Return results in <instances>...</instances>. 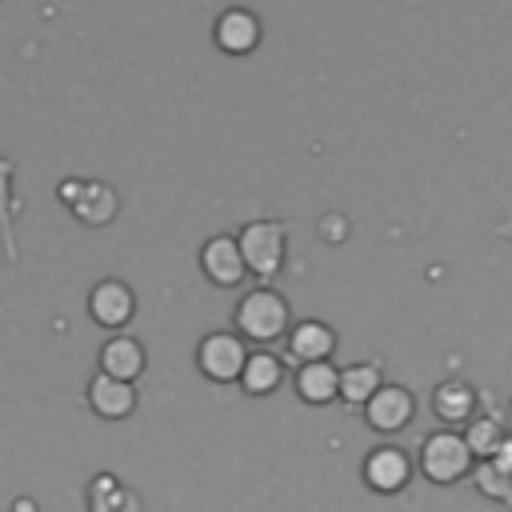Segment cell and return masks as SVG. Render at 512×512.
I'll return each instance as SVG.
<instances>
[{
    "mask_svg": "<svg viewBox=\"0 0 512 512\" xmlns=\"http://www.w3.org/2000/svg\"><path fill=\"white\" fill-rule=\"evenodd\" d=\"M232 320H236V332H240L244 340H252V344H272L276 336L288 332L292 312H288V300H284L276 288H248V292L240 296Z\"/></svg>",
    "mask_w": 512,
    "mask_h": 512,
    "instance_id": "obj_1",
    "label": "cell"
},
{
    "mask_svg": "<svg viewBox=\"0 0 512 512\" xmlns=\"http://www.w3.org/2000/svg\"><path fill=\"white\" fill-rule=\"evenodd\" d=\"M240 256H244V268L260 280H272L280 268H284V256H288V232L276 224V220H252L240 228Z\"/></svg>",
    "mask_w": 512,
    "mask_h": 512,
    "instance_id": "obj_2",
    "label": "cell"
},
{
    "mask_svg": "<svg viewBox=\"0 0 512 512\" xmlns=\"http://www.w3.org/2000/svg\"><path fill=\"white\" fill-rule=\"evenodd\" d=\"M472 468V448L464 440V432H432L424 444H420V472L436 484H456L464 472Z\"/></svg>",
    "mask_w": 512,
    "mask_h": 512,
    "instance_id": "obj_3",
    "label": "cell"
},
{
    "mask_svg": "<svg viewBox=\"0 0 512 512\" xmlns=\"http://www.w3.org/2000/svg\"><path fill=\"white\" fill-rule=\"evenodd\" d=\"M244 360H248V344H244L240 332H208L200 340V348H196L200 372L208 380H216V384H232L240 376Z\"/></svg>",
    "mask_w": 512,
    "mask_h": 512,
    "instance_id": "obj_4",
    "label": "cell"
},
{
    "mask_svg": "<svg viewBox=\"0 0 512 512\" xmlns=\"http://www.w3.org/2000/svg\"><path fill=\"white\" fill-rule=\"evenodd\" d=\"M200 272L208 276V284L216 288H236L248 268H244V256H240V240L232 232H216L204 240L200 248Z\"/></svg>",
    "mask_w": 512,
    "mask_h": 512,
    "instance_id": "obj_5",
    "label": "cell"
},
{
    "mask_svg": "<svg viewBox=\"0 0 512 512\" xmlns=\"http://www.w3.org/2000/svg\"><path fill=\"white\" fill-rule=\"evenodd\" d=\"M260 16L252 8H224L212 24V40L224 56H252L260 48Z\"/></svg>",
    "mask_w": 512,
    "mask_h": 512,
    "instance_id": "obj_6",
    "label": "cell"
},
{
    "mask_svg": "<svg viewBox=\"0 0 512 512\" xmlns=\"http://www.w3.org/2000/svg\"><path fill=\"white\" fill-rule=\"evenodd\" d=\"M412 412H416V400H412V392L400 388V384H380V388L364 400V416H368V424H372L376 432H400V428L412 420Z\"/></svg>",
    "mask_w": 512,
    "mask_h": 512,
    "instance_id": "obj_7",
    "label": "cell"
},
{
    "mask_svg": "<svg viewBox=\"0 0 512 512\" xmlns=\"http://www.w3.org/2000/svg\"><path fill=\"white\" fill-rule=\"evenodd\" d=\"M88 312L100 328H124L136 312V296L124 280H100L92 292H88Z\"/></svg>",
    "mask_w": 512,
    "mask_h": 512,
    "instance_id": "obj_8",
    "label": "cell"
},
{
    "mask_svg": "<svg viewBox=\"0 0 512 512\" xmlns=\"http://www.w3.org/2000/svg\"><path fill=\"white\" fill-rule=\"evenodd\" d=\"M68 208H72V216H76L80 224L104 228V224H112V216L120 212V196H116V188L104 184V180H80V188H76V196L68 200Z\"/></svg>",
    "mask_w": 512,
    "mask_h": 512,
    "instance_id": "obj_9",
    "label": "cell"
},
{
    "mask_svg": "<svg viewBox=\"0 0 512 512\" xmlns=\"http://www.w3.org/2000/svg\"><path fill=\"white\" fill-rule=\"evenodd\" d=\"M88 408L104 420H124L136 408V384L120 380V376H108V372H96L92 384H88Z\"/></svg>",
    "mask_w": 512,
    "mask_h": 512,
    "instance_id": "obj_10",
    "label": "cell"
},
{
    "mask_svg": "<svg viewBox=\"0 0 512 512\" xmlns=\"http://www.w3.org/2000/svg\"><path fill=\"white\" fill-rule=\"evenodd\" d=\"M408 476H412V460H408L404 448H396V444H380V448H372L368 460H364V480H368V488H376V492H400V488L408 484Z\"/></svg>",
    "mask_w": 512,
    "mask_h": 512,
    "instance_id": "obj_11",
    "label": "cell"
},
{
    "mask_svg": "<svg viewBox=\"0 0 512 512\" xmlns=\"http://www.w3.org/2000/svg\"><path fill=\"white\" fill-rule=\"evenodd\" d=\"M100 372L120 376V380H136L144 372V344L136 336H112L100 344Z\"/></svg>",
    "mask_w": 512,
    "mask_h": 512,
    "instance_id": "obj_12",
    "label": "cell"
},
{
    "mask_svg": "<svg viewBox=\"0 0 512 512\" xmlns=\"http://www.w3.org/2000/svg\"><path fill=\"white\" fill-rule=\"evenodd\" d=\"M288 352L304 364V360H328L336 352V332L324 320H300L288 332Z\"/></svg>",
    "mask_w": 512,
    "mask_h": 512,
    "instance_id": "obj_13",
    "label": "cell"
},
{
    "mask_svg": "<svg viewBox=\"0 0 512 512\" xmlns=\"http://www.w3.org/2000/svg\"><path fill=\"white\" fill-rule=\"evenodd\" d=\"M336 384H340V372L332 368V360H304L300 372H296V396L304 404L336 400Z\"/></svg>",
    "mask_w": 512,
    "mask_h": 512,
    "instance_id": "obj_14",
    "label": "cell"
},
{
    "mask_svg": "<svg viewBox=\"0 0 512 512\" xmlns=\"http://www.w3.org/2000/svg\"><path fill=\"white\" fill-rule=\"evenodd\" d=\"M280 376H284V368H280V360L272 352H248V360H244L236 380H240V388L248 396H268V392H276Z\"/></svg>",
    "mask_w": 512,
    "mask_h": 512,
    "instance_id": "obj_15",
    "label": "cell"
},
{
    "mask_svg": "<svg viewBox=\"0 0 512 512\" xmlns=\"http://www.w3.org/2000/svg\"><path fill=\"white\" fill-rule=\"evenodd\" d=\"M472 408H476V392H472L464 380H444V384L432 392V412H436L444 424L468 420Z\"/></svg>",
    "mask_w": 512,
    "mask_h": 512,
    "instance_id": "obj_16",
    "label": "cell"
},
{
    "mask_svg": "<svg viewBox=\"0 0 512 512\" xmlns=\"http://www.w3.org/2000/svg\"><path fill=\"white\" fill-rule=\"evenodd\" d=\"M384 384V376H380V368L376 364H348V368H340V384H336V396L344 400V404H364L376 388Z\"/></svg>",
    "mask_w": 512,
    "mask_h": 512,
    "instance_id": "obj_17",
    "label": "cell"
},
{
    "mask_svg": "<svg viewBox=\"0 0 512 512\" xmlns=\"http://www.w3.org/2000/svg\"><path fill=\"white\" fill-rule=\"evenodd\" d=\"M464 440H468L472 456H476V452H480V456H492V448H496V440H500V428H496V420H472L468 432H464Z\"/></svg>",
    "mask_w": 512,
    "mask_h": 512,
    "instance_id": "obj_18",
    "label": "cell"
},
{
    "mask_svg": "<svg viewBox=\"0 0 512 512\" xmlns=\"http://www.w3.org/2000/svg\"><path fill=\"white\" fill-rule=\"evenodd\" d=\"M320 236L324 240H344L348 236V220L344 216H324L320 220Z\"/></svg>",
    "mask_w": 512,
    "mask_h": 512,
    "instance_id": "obj_19",
    "label": "cell"
},
{
    "mask_svg": "<svg viewBox=\"0 0 512 512\" xmlns=\"http://www.w3.org/2000/svg\"><path fill=\"white\" fill-rule=\"evenodd\" d=\"M492 464L504 468V472L512 476V436H500V440H496V448H492Z\"/></svg>",
    "mask_w": 512,
    "mask_h": 512,
    "instance_id": "obj_20",
    "label": "cell"
},
{
    "mask_svg": "<svg viewBox=\"0 0 512 512\" xmlns=\"http://www.w3.org/2000/svg\"><path fill=\"white\" fill-rule=\"evenodd\" d=\"M8 184H12V164L0 160V216H4V208H8Z\"/></svg>",
    "mask_w": 512,
    "mask_h": 512,
    "instance_id": "obj_21",
    "label": "cell"
}]
</instances>
